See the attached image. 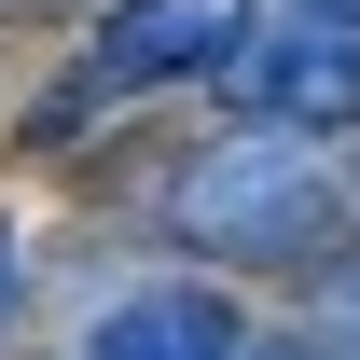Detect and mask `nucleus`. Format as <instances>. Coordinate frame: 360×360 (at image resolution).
Listing matches in <instances>:
<instances>
[{"label":"nucleus","instance_id":"obj_7","mask_svg":"<svg viewBox=\"0 0 360 360\" xmlns=\"http://www.w3.org/2000/svg\"><path fill=\"white\" fill-rule=\"evenodd\" d=\"M291 28H360V0H291Z\"/></svg>","mask_w":360,"mask_h":360},{"label":"nucleus","instance_id":"obj_6","mask_svg":"<svg viewBox=\"0 0 360 360\" xmlns=\"http://www.w3.org/2000/svg\"><path fill=\"white\" fill-rule=\"evenodd\" d=\"M236 360H319V333H250Z\"/></svg>","mask_w":360,"mask_h":360},{"label":"nucleus","instance_id":"obj_3","mask_svg":"<svg viewBox=\"0 0 360 360\" xmlns=\"http://www.w3.org/2000/svg\"><path fill=\"white\" fill-rule=\"evenodd\" d=\"M222 97L264 139H347L360 125V28H264L222 70Z\"/></svg>","mask_w":360,"mask_h":360},{"label":"nucleus","instance_id":"obj_5","mask_svg":"<svg viewBox=\"0 0 360 360\" xmlns=\"http://www.w3.org/2000/svg\"><path fill=\"white\" fill-rule=\"evenodd\" d=\"M319 360H360V264L319 277Z\"/></svg>","mask_w":360,"mask_h":360},{"label":"nucleus","instance_id":"obj_8","mask_svg":"<svg viewBox=\"0 0 360 360\" xmlns=\"http://www.w3.org/2000/svg\"><path fill=\"white\" fill-rule=\"evenodd\" d=\"M0 319H14V222H0Z\"/></svg>","mask_w":360,"mask_h":360},{"label":"nucleus","instance_id":"obj_9","mask_svg":"<svg viewBox=\"0 0 360 360\" xmlns=\"http://www.w3.org/2000/svg\"><path fill=\"white\" fill-rule=\"evenodd\" d=\"M0 14H70V0H0Z\"/></svg>","mask_w":360,"mask_h":360},{"label":"nucleus","instance_id":"obj_4","mask_svg":"<svg viewBox=\"0 0 360 360\" xmlns=\"http://www.w3.org/2000/svg\"><path fill=\"white\" fill-rule=\"evenodd\" d=\"M236 347H250V319L208 277H153L125 305H97V333H84V360H236Z\"/></svg>","mask_w":360,"mask_h":360},{"label":"nucleus","instance_id":"obj_2","mask_svg":"<svg viewBox=\"0 0 360 360\" xmlns=\"http://www.w3.org/2000/svg\"><path fill=\"white\" fill-rule=\"evenodd\" d=\"M264 42V0H111L84 28V97H167V84H222Z\"/></svg>","mask_w":360,"mask_h":360},{"label":"nucleus","instance_id":"obj_1","mask_svg":"<svg viewBox=\"0 0 360 360\" xmlns=\"http://www.w3.org/2000/svg\"><path fill=\"white\" fill-rule=\"evenodd\" d=\"M167 236L194 264H236V277H333V250H347V180L319 167L305 139L236 125V139H208V153H180Z\"/></svg>","mask_w":360,"mask_h":360}]
</instances>
